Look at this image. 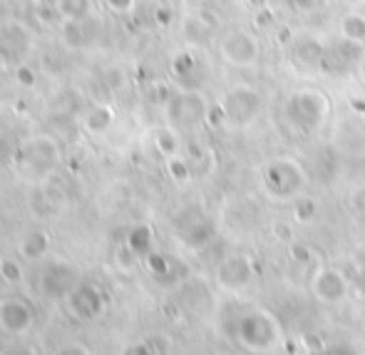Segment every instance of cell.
Returning <instances> with one entry per match:
<instances>
[{"instance_id": "1", "label": "cell", "mask_w": 365, "mask_h": 355, "mask_svg": "<svg viewBox=\"0 0 365 355\" xmlns=\"http://www.w3.org/2000/svg\"><path fill=\"white\" fill-rule=\"evenodd\" d=\"M284 115L301 132H318L333 115V102L326 90L313 85L296 87L286 95Z\"/></svg>"}, {"instance_id": "2", "label": "cell", "mask_w": 365, "mask_h": 355, "mask_svg": "<svg viewBox=\"0 0 365 355\" xmlns=\"http://www.w3.org/2000/svg\"><path fill=\"white\" fill-rule=\"evenodd\" d=\"M217 53L221 63L236 70H251L259 65L261 58V40L254 30L231 28L217 38Z\"/></svg>"}, {"instance_id": "3", "label": "cell", "mask_w": 365, "mask_h": 355, "mask_svg": "<svg viewBox=\"0 0 365 355\" xmlns=\"http://www.w3.org/2000/svg\"><path fill=\"white\" fill-rule=\"evenodd\" d=\"M264 110L259 90L251 85H234L221 95L219 100V117L221 125L246 127L256 120Z\"/></svg>"}, {"instance_id": "4", "label": "cell", "mask_w": 365, "mask_h": 355, "mask_svg": "<svg viewBox=\"0 0 365 355\" xmlns=\"http://www.w3.org/2000/svg\"><path fill=\"white\" fill-rule=\"evenodd\" d=\"M60 152L58 140H53L50 135H35L20 149V169H23L25 177L30 179H48L55 174V169L60 167Z\"/></svg>"}, {"instance_id": "5", "label": "cell", "mask_w": 365, "mask_h": 355, "mask_svg": "<svg viewBox=\"0 0 365 355\" xmlns=\"http://www.w3.org/2000/svg\"><path fill=\"white\" fill-rule=\"evenodd\" d=\"M164 112L172 127H197L209 117V100L199 90H179L169 95Z\"/></svg>"}, {"instance_id": "6", "label": "cell", "mask_w": 365, "mask_h": 355, "mask_svg": "<svg viewBox=\"0 0 365 355\" xmlns=\"http://www.w3.org/2000/svg\"><path fill=\"white\" fill-rule=\"evenodd\" d=\"M264 184L269 189L271 197L276 199H291L296 197L303 189L306 179H303V169L298 162L284 157V159H274V162L266 164L264 169Z\"/></svg>"}, {"instance_id": "7", "label": "cell", "mask_w": 365, "mask_h": 355, "mask_svg": "<svg viewBox=\"0 0 365 355\" xmlns=\"http://www.w3.org/2000/svg\"><path fill=\"white\" fill-rule=\"evenodd\" d=\"M77 284H80V274L68 261H53L40 274V291L45 298H53V301H63V298L68 301Z\"/></svg>"}, {"instance_id": "8", "label": "cell", "mask_w": 365, "mask_h": 355, "mask_svg": "<svg viewBox=\"0 0 365 355\" xmlns=\"http://www.w3.org/2000/svg\"><path fill=\"white\" fill-rule=\"evenodd\" d=\"M239 336L244 341V346L254 348V351H264V348L276 346V341H279V326L266 313H251V316L241 318Z\"/></svg>"}, {"instance_id": "9", "label": "cell", "mask_w": 365, "mask_h": 355, "mask_svg": "<svg viewBox=\"0 0 365 355\" xmlns=\"http://www.w3.org/2000/svg\"><path fill=\"white\" fill-rule=\"evenodd\" d=\"M182 35L189 45L194 48H204L214 38H219V20L212 18L209 10H204V5H197L192 13H187L182 18Z\"/></svg>"}, {"instance_id": "10", "label": "cell", "mask_w": 365, "mask_h": 355, "mask_svg": "<svg viewBox=\"0 0 365 355\" xmlns=\"http://www.w3.org/2000/svg\"><path fill=\"white\" fill-rule=\"evenodd\" d=\"M35 326V311L23 298H3L0 301V331L8 336H25Z\"/></svg>"}, {"instance_id": "11", "label": "cell", "mask_w": 365, "mask_h": 355, "mask_svg": "<svg viewBox=\"0 0 365 355\" xmlns=\"http://www.w3.org/2000/svg\"><path fill=\"white\" fill-rule=\"evenodd\" d=\"M311 288L318 301L328 303V306H336V303H341L343 298L348 296L351 284H348L346 274H343L341 269H336V266H323V269H318L316 276H313Z\"/></svg>"}, {"instance_id": "12", "label": "cell", "mask_w": 365, "mask_h": 355, "mask_svg": "<svg viewBox=\"0 0 365 355\" xmlns=\"http://www.w3.org/2000/svg\"><path fill=\"white\" fill-rule=\"evenodd\" d=\"M251 279H254V269L246 256H229L217 269V284L224 291H241L244 286H249Z\"/></svg>"}, {"instance_id": "13", "label": "cell", "mask_w": 365, "mask_h": 355, "mask_svg": "<svg viewBox=\"0 0 365 355\" xmlns=\"http://www.w3.org/2000/svg\"><path fill=\"white\" fill-rule=\"evenodd\" d=\"M68 303H70V311H73L77 318H85V321L97 318L102 313V308H105V298H102L100 288L85 284V281H80V284L75 286V291L68 296Z\"/></svg>"}, {"instance_id": "14", "label": "cell", "mask_w": 365, "mask_h": 355, "mask_svg": "<svg viewBox=\"0 0 365 355\" xmlns=\"http://www.w3.org/2000/svg\"><path fill=\"white\" fill-rule=\"evenodd\" d=\"M291 53H293V60H298V63L306 65V68H318V65H323V60H326V45H323L316 35L303 33L291 40Z\"/></svg>"}, {"instance_id": "15", "label": "cell", "mask_w": 365, "mask_h": 355, "mask_svg": "<svg viewBox=\"0 0 365 355\" xmlns=\"http://www.w3.org/2000/svg\"><path fill=\"white\" fill-rule=\"evenodd\" d=\"M338 38L353 48H365V13L348 10L338 20Z\"/></svg>"}, {"instance_id": "16", "label": "cell", "mask_w": 365, "mask_h": 355, "mask_svg": "<svg viewBox=\"0 0 365 355\" xmlns=\"http://www.w3.org/2000/svg\"><path fill=\"white\" fill-rule=\"evenodd\" d=\"M48 251H50V236L45 231H30L20 241V256L25 261H43Z\"/></svg>"}, {"instance_id": "17", "label": "cell", "mask_w": 365, "mask_h": 355, "mask_svg": "<svg viewBox=\"0 0 365 355\" xmlns=\"http://www.w3.org/2000/svg\"><path fill=\"white\" fill-rule=\"evenodd\" d=\"M154 147H157L159 154H164L167 159L177 157L179 149H182V140H179V132L177 127H162V130H157V135H154Z\"/></svg>"}, {"instance_id": "18", "label": "cell", "mask_w": 365, "mask_h": 355, "mask_svg": "<svg viewBox=\"0 0 365 355\" xmlns=\"http://www.w3.org/2000/svg\"><path fill=\"white\" fill-rule=\"evenodd\" d=\"M112 122H115V115H112L110 107H95V110L85 117V127L92 135H105L112 127Z\"/></svg>"}, {"instance_id": "19", "label": "cell", "mask_w": 365, "mask_h": 355, "mask_svg": "<svg viewBox=\"0 0 365 355\" xmlns=\"http://www.w3.org/2000/svg\"><path fill=\"white\" fill-rule=\"evenodd\" d=\"M286 3L298 15H318L331 5V0H286Z\"/></svg>"}, {"instance_id": "20", "label": "cell", "mask_w": 365, "mask_h": 355, "mask_svg": "<svg viewBox=\"0 0 365 355\" xmlns=\"http://www.w3.org/2000/svg\"><path fill=\"white\" fill-rule=\"evenodd\" d=\"M0 279L5 284L15 286V284H23V269L15 259H0Z\"/></svg>"}, {"instance_id": "21", "label": "cell", "mask_w": 365, "mask_h": 355, "mask_svg": "<svg viewBox=\"0 0 365 355\" xmlns=\"http://www.w3.org/2000/svg\"><path fill=\"white\" fill-rule=\"evenodd\" d=\"M254 25L256 30H264V33H271V30L279 25V18L274 15V10L269 8V5H264V8L254 10Z\"/></svg>"}, {"instance_id": "22", "label": "cell", "mask_w": 365, "mask_h": 355, "mask_svg": "<svg viewBox=\"0 0 365 355\" xmlns=\"http://www.w3.org/2000/svg\"><path fill=\"white\" fill-rule=\"evenodd\" d=\"M105 8L115 15H130L137 8V0H102Z\"/></svg>"}, {"instance_id": "23", "label": "cell", "mask_w": 365, "mask_h": 355, "mask_svg": "<svg viewBox=\"0 0 365 355\" xmlns=\"http://www.w3.org/2000/svg\"><path fill=\"white\" fill-rule=\"evenodd\" d=\"M313 216H316V202H313V199H301V202L296 204V219L311 221Z\"/></svg>"}, {"instance_id": "24", "label": "cell", "mask_w": 365, "mask_h": 355, "mask_svg": "<svg viewBox=\"0 0 365 355\" xmlns=\"http://www.w3.org/2000/svg\"><path fill=\"white\" fill-rule=\"evenodd\" d=\"M291 256H293V259H296V261H306V264H308V261H311V249H306V246L293 244V246H291Z\"/></svg>"}, {"instance_id": "25", "label": "cell", "mask_w": 365, "mask_h": 355, "mask_svg": "<svg viewBox=\"0 0 365 355\" xmlns=\"http://www.w3.org/2000/svg\"><path fill=\"white\" fill-rule=\"evenodd\" d=\"M55 355H90V353H87L82 346H65V348H60Z\"/></svg>"}, {"instance_id": "26", "label": "cell", "mask_w": 365, "mask_h": 355, "mask_svg": "<svg viewBox=\"0 0 365 355\" xmlns=\"http://www.w3.org/2000/svg\"><path fill=\"white\" fill-rule=\"evenodd\" d=\"M353 204H356L358 212H365V189H358V192L353 194Z\"/></svg>"}, {"instance_id": "27", "label": "cell", "mask_w": 365, "mask_h": 355, "mask_svg": "<svg viewBox=\"0 0 365 355\" xmlns=\"http://www.w3.org/2000/svg\"><path fill=\"white\" fill-rule=\"evenodd\" d=\"M130 355H154V351L149 348V343H140L130 351Z\"/></svg>"}, {"instance_id": "28", "label": "cell", "mask_w": 365, "mask_h": 355, "mask_svg": "<svg viewBox=\"0 0 365 355\" xmlns=\"http://www.w3.org/2000/svg\"><path fill=\"white\" fill-rule=\"evenodd\" d=\"M356 288H358V293H361V296H365V266L358 271V276H356Z\"/></svg>"}, {"instance_id": "29", "label": "cell", "mask_w": 365, "mask_h": 355, "mask_svg": "<svg viewBox=\"0 0 365 355\" xmlns=\"http://www.w3.org/2000/svg\"><path fill=\"white\" fill-rule=\"evenodd\" d=\"M356 72H358V80L365 85V53L358 58V63H356Z\"/></svg>"}, {"instance_id": "30", "label": "cell", "mask_w": 365, "mask_h": 355, "mask_svg": "<svg viewBox=\"0 0 365 355\" xmlns=\"http://www.w3.org/2000/svg\"><path fill=\"white\" fill-rule=\"evenodd\" d=\"M8 8H5V3H3V0H0V28H3V25L5 23H8Z\"/></svg>"}, {"instance_id": "31", "label": "cell", "mask_w": 365, "mask_h": 355, "mask_svg": "<svg viewBox=\"0 0 365 355\" xmlns=\"http://www.w3.org/2000/svg\"><path fill=\"white\" fill-rule=\"evenodd\" d=\"M5 70H8V58H5L3 50H0V77L5 75Z\"/></svg>"}, {"instance_id": "32", "label": "cell", "mask_w": 365, "mask_h": 355, "mask_svg": "<svg viewBox=\"0 0 365 355\" xmlns=\"http://www.w3.org/2000/svg\"><path fill=\"white\" fill-rule=\"evenodd\" d=\"M189 3H192V5H207L209 0H189Z\"/></svg>"}]
</instances>
